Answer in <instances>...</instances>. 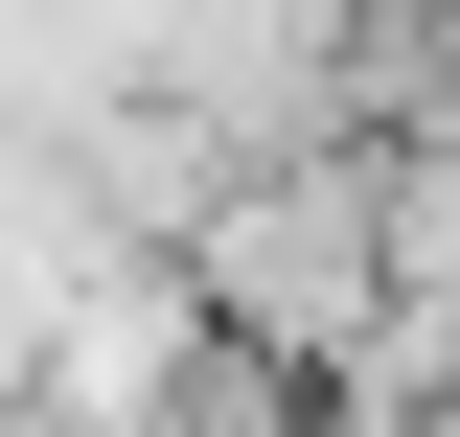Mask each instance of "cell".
I'll use <instances>...</instances> for the list:
<instances>
[{
  "mask_svg": "<svg viewBox=\"0 0 460 437\" xmlns=\"http://www.w3.org/2000/svg\"><path fill=\"white\" fill-rule=\"evenodd\" d=\"M162 254H184V299H208V345H253L277 391H323L345 345H368V299H392V138H277V162H230Z\"/></svg>",
  "mask_w": 460,
  "mask_h": 437,
  "instance_id": "cell-1",
  "label": "cell"
}]
</instances>
